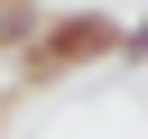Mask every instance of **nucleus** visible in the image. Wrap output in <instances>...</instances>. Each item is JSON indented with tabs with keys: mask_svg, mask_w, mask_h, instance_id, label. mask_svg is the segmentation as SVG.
Segmentation results:
<instances>
[{
	"mask_svg": "<svg viewBox=\"0 0 148 139\" xmlns=\"http://www.w3.org/2000/svg\"><path fill=\"white\" fill-rule=\"evenodd\" d=\"M0 120H9V111H0Z\"/></svg>",
	"mask_w": 148,
	"mask_h": 139,
	"instance_id": "nucleus-3",
	"label": "nucleus"
},
{
	"mask_svg": "<svg viewBox=\"0 0 148 139\" xmlns=\"http://www.w3.org/2000/svg\"><path fill=\"white\" fill-rule=\"evenodd\" d=\"M111 56H120V19H102V9H65V19H46V28L28 37L18 74H28V83H56V74H83V65H111Z\"/></svg>",
	"mask_w": 148,
	"mask_h": 139,
	"instance_id": "nucleus-1",
	"label": "nucleus"
},
{
	"mask_svg": "<svg viewBox=\"0 0 148 139\" xmlns=\"http://www.w3.org/2000/svg\"><path fill=\"white\" fill-rule=\"evenodd\" d=\"M120 65H148V19H130V28H120Z\"/></svg>",
	"mask_w": 148,
	"mask_h": 139,
	"instance_id": "nucleus-2",
	"label": "nucleus"
}]
</instances>
